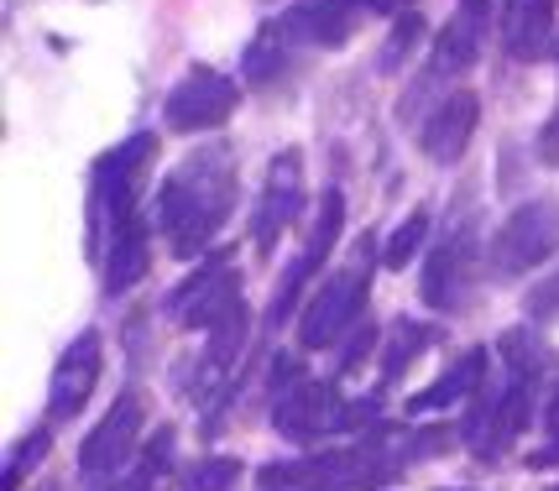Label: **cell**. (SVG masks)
Returning a JSON list of instances; mask_svg holds the SVG:
<instances>
[{
	"label": "cell",
	"instance_id": "1",
	"mask_svg": "<svg viewBox=\"0 0 559 491\" xmlns=\"http://www.w3.org/2000/svg\"><path fill=\"white\" fill-rule=\"evenodd\" d=\"M455 429L414 423V429H371L366 440L341 450H314L298 460H272L257 470V491H382L429 455H444Z\"/></svg>",
	"mask_w": 559,
	"mask_h": 491
},
{
	"label": "cell",
	"instance_id": "2",
	"mask_svg": "<svg viewBox=\"0 0 559 491\" xmlns=\"http://www.w3.org/2000/svg\"><path fill=\"white\" fill-rule=\"evenodd\" d=\"M555 350L538 340V330H508L497 340V382L471 397L461 418V440L476 460H502L528 434L538 403V382L555 371Z\"/></svg>",
	"mask_w": 559,
	"mask_h": 491
},
{
	"label": "cell",
	"instance_id": "3",
	"mask_svg": "<svg viewBox=\"0 0 559 491\" xmlns=\"http://www.w3.org/2000/svg\"><path fill=\"white\" fill-rule=\"evenodd\" d=\"M230 215H236V152L230 147L189 152L152 199V230L183 262L204 256Z\"/></svg>",
	"mask_w": 559,
	"mask_h": 491
},
{
	"label": "cell",
	"instance_id": "4",
	"mask_svg": "<svg viewBox=\"0 0 559 491\" xmlns=\"http://www.w3.org/2000/svg\"><path fill=\"white\" fill-rule=\"evenodd\" d=\"M377 408H382L377 393L345 397L335 382H304L298 376L288 393L272 403V429L293 444H319V440H335V434L377 423Z\"/></svg>",
	"mask_w": 559,
	"mask_h": 491
},
{
	"label": "cell",
	"instance_id": "5",
	"mask_svg": "<svg viewBox=\"0 0 559 491\" xmlns=\"http://www.w3.org/2000/svg\"><path fill=\"white\" fill-rule=\"evenodd\" d=\"M152 152H157V142L142 131V136H131V142H121L116 152L99 157L95 178H90V251H95V256H105L110 236H116L126 220L142 215L136 194H142V172H146V163H152Z\"/></svg>",
	"mask_w": 559,
	"mask_h": 491
},
{
	"label": "cell",
	"instance_id": "6",
	"mask_svg": "<svg viewBox=\"0 0 559 491\" xmlns=\"http://www.w3.org/2000/svg\"><path fill=\"white\" fill-rule=\"evenodd\" d=\"M366 298H371V246H361V256L350 267L330 272L319 283V294L309 298V309L298 320V345L304 350L345 345V335H356L366 324Z\"/></svg>",
	"mask_w": 559,
	"mask_h": 491
},
{
	"label": "cell",
	"instance_id": "7",
	"mask_svg": "<svg viewBox=\"0 0 559 491\" xmlns=\"http://www.w3.org/2000/svg\"><path fill=\"white\" fill-rule=\"evenodd\" d=\"M476 283H481V225H476V215H461V220L450 215V230L429 246L418 294L439 314H461L476 294Z\"/></svg>",
	"mask_w": 559,
	"mask_h": 491
},
{
	"label": "cell",
	"instance_id": "8",
	"mask_svg": "<svg viewBox=\"0 0 559 491\" xmlns=\"http://www.w3.org/2000/svg\"><path fill=\"white\" fill-rule=\"evenodd\" d=\"M559 251V199H528L487 241V267L497 283H518Z\"/></svg>",
	"mask_w": 559,
	"mask_h": 491
},
{
	"label": "cell",
	"instance_id": "9",
	"mask_svg": "<svg viewBox=\"0 0 559 491\" xmlns=\"http://www.w3.org/2000/svg\"><path fill=\"white\" fill-rule=\"evenodd\" d=\"M142 423H146L142 393H121L110 403V414L99 418L95 429L84 434V444H79V476H84L90 487H105L110 476H121V470L136 460Z\"/></svg>",
	"mask_w": 559,
	"mask_h": 491
},
{
	"label": "cell",
	"instance_id": "10",
	"mask_svg": "<svg viewBox=\"0 0 559 491\" xmlns=\"http://www.w3.org/2000/svg\"><path fill=\"white\" fill-rule=\"evenodd\" d=\"M246 298H241V277L230 272V262L225 256H210L199 272H189L178 288H173L168 298V314L178 330H215L225 314H236Z\"/></svg>",
	"mask_w": 559,
	"mask_h": 491
},
{
	"label": "cell",
	"instance_id": "11",
	"mask_svg": "<svg viewBox=\"0 0 559 491\" xmlns=\"http://www.w3.org/2000/svg\"><path fill=\"white\" fill-rule=\"evenodd\" d=\"M236 105H241L236 79L215 74V69H189L173 84V95L163 99V121H168V131L199 136V131H215V125L230 121Z\"/></svg>",
	"mask_w": 559,
	"mask_h": 491
},
{
	"label": "cell",
	"instance_id": "12",
	"mask_svg": "<svg viewBox=\"0 0 559 491\" xmlns=\"http://www.w3.org/2000/svg\"><path fill=\"white\" fill-rule=\"evenodd\" d=\"M304 209V152L288 147L267 163V178H262V199L251 209V241H257V256H272L277 251V236L298 220Z\"/></svg>",
	"mask_w": 559,
	"mask_h": 491
},
{
	"label": "cell",
	"instance_id": "13",
	"mask_svg": "<svg viewBox=\"0 0 559 491\" xmlns=\"http://www.w3.org/2000/svg\"><path fill=\"white\" fill-rule=\"evenodd\" d=\"M341 230H345V194H341V189H330V194H324V204H319L314 230H309V246H304V251H298V262L283 272V283H277V294H272V303H267V324H272V330L288 320V309L298 303L304 283L324 272L330 251H335V241H341Z\"/></svg>",
	"mask_w": 559,
	"mask_h": 491
},
{
	"label": "cell",
	"instance_id": "14",
	"mask_svg": "<svg viewBox=\"0 0 559 491\" xmlns=\"http://www.w3.org/2000/svg\"><path fill=\"white\" fill-rule=\"evenodd\" d=\"M99 367H105V356H99V335L95 330H84V335L58 356V367H52V387H48L52 423L73 418L84 403H90V393H95V382H99Z\"/></svg>",
	"mask_w": 559,
	"mask_h": 491
},
{
	"label": "cell",
	"instance_id": "15",
	"mask_svg": "<svg viewBox=\"0 0 559 491\" xmlns=\"http://www.w3.org/2000/svg\"><path fill=\"white\" fill-rule=\"evenodd\" d=\"M366 11H371L366 0H304L298 11L283 16V32L293 43H309V48H345L361 32Z\"/></svg>",
	"mask_w": 559,
	"mask_h": 491
},
{
	"label": "cell",
	"instance_id": "16",
	"mask_svg": "<svg viewBox=\"0 0 559 491\" xmlns=\"http://www.w3.org/2000/svg\"><path fill=\"white\" fill-rule=\"evenodd\" d=\"M476 121H481V99L471 95V89H455V95H444L435 105V116L424 121L418 131V142H424V157L429 163H455L465 147H471V136H476Z\"/></svg>",
	"mask_w": 559,
	"mask_h": 491
},
{
	"label": "cell",
	"instance_id": "17",
	"mask_svg": "<svg viewBox=\"0 0 559 491\" xmlns=\"http://www.w3.org/2000/svg\"><path fill=\"white\" fill-rule=\"evenodd\" d=\"M105 294L121 298L131 294L136 283L146 277V267H152V225L136 215V220H126L116 236H110V246H105Z\"/></svg>",
	"mask_w": 559,
	"mask_h": 491
},
{
	"label": "cell",
	"instance_id": "18",
	"mask_svg": "<svg viewBox=\"0 0 559 491\" xmlns=\"http://www.w3.org/2000/svg\"><path fill=\"white\" fill-rule=\"evenodd\" d=\"M555 5L559 0H502V22H497V37L512 58H538L549 32H555Z\"/></svg>",
	"mask_w": 559,
	"mask_h": 491
},
{
	"label": "cell",
	"instance_id": "19",
	"mask_svg": "<svg viewBox=\"0 0 559 491\" xmlns=\"http://www.w3.org/2000/svg\"><path fill=\"white\" fill-rule=\"evenodd\" d=\"M487 361H491V356L481 350V345H476V350H465L461 361H455L450 371H439L424 393L408 397V408H414V414H439V408L471 403V397L481 393V382H487Z\"/></svg>",
	"mask_w": 559,
	"mask_h": 491
},
{
	"label": "cell",
	"instance_id": "20",
	"mask_svg": "<svg viewBox=\"0 0 559 491\" xmlns=\"http://www.w3.org/2000/svg\"><path fill=\"white\" fill-rule=\"evenodd\" d=\"M487 26H491V22H476V16H465V11H455V16H450V26L439 32V43H435V63H429V74L444 79V74H461V69H471V63L481 58V43H487Z\"/></svg>",
	"mask_w": 559,
	"mask_h": 491
},
{
	"label": "cell",
	"instance_id": "21",
	"mask_svg": "<svg viewBox=\"0 0 559 491\" xmlns=\"http://www.w3.org/2000/svg\"><path fill=\"white\" fill-rule=\"evenodd\" d=\"M288 52H293V37L283 32V22H267L241 52L246 84H272L277 74H288Z\"/></svg>",
	"mask_w": 559,
	"mask_h": 491
},
{
	"label": "cell",
	"instance_id": "22",
	"mask_svg": "<svg viewBox=\"0 0 559 491\" xmlns=\"http://www.w3.org/2000/svg\"><path fill=\"white\" fill-rule=\"evenodd\" d=\"M168 470H173V429H163V434H152L146 450H136V460L116 476V487L105 491H163Z\"/></svg>",
	"mask_w": 559,
	"mask_h": 491
},
{
	"label": "cell",
	"instance_id": "23",
	"mask_svg": "<svg viewBox=\"0 0 559 491\" xmlns=\"http://www.w3.org/2000/svg\"><path fill=\"white\" fill-rule=\"evenodd\" d=\"M429 340H435V330H429V324L397 320V324H392L388 350H382V376H388V382H397V376L408 371V361H418V356L429 350Z\"/></svg>",
	"mask_w": 559,
	"mask_h": 491
},
{
	"label": "cell",
	"instance_id": "24",
	"mask_svg": "<svg viewBox=\"0 0 559 491\" xmlns=\"http://www.w3.org/2000/svg\"><path fill=\"white\" fill-rule=\"evenodd\" d=\"M48 444H52L48 429H26L22 440L11 444V455H5V481H0V487H5V491H22L26 476L48 460Z\"/></svg>",
	"mask_w": 559,
	"mask_h": 491
},
{
	"label": "cell",
	"instance_id": "25",
	"mask_svg": "<svg viewBox=\"0 0 559 491\" xmlns=\"http://www.w3.org/2000/svg\"><path fill=\"white\" fill-rule=\"evenodd\" d=\"M424 246H429V215H424V209H414V215H408V220L388 236V246H382V267L403 272L418 251H424Z\"/></svg>",
	"mask_w": 559,
	"mask_h": 491
},
{
	"label": "cell",
	"instance_id": "26",
	"mask_svg": "<svg viewBox=\"0 0 559 491\" xmlns=\"http://www.w3.org/2000/svg\"><path fill=\"white\" fill-rule=\"evenodd\" d=\"M236 481H241V460H230V455H204L199 466L183 470L178 491H236Z\"/></svg>",
	"mask_w": 559,
	"mask_h": 491
},
{
	"label": "cell",
	"instance_id": "27",
	"mask_svg": "<svg viewBox=\"0 0 559 491\" xmlns=\"http://www.w3.org/2000/svg\"><path fill=\"white\" fill-rule=\"evenodd\" d=\"M418 32H424V22H418V11H403L397 16V26H392V48H388V58L382 63H397V58H408V48H418Z\"/></svg>",
	"mask_w": 559,
	"mask_h": 491
},
{
	"label": "cell",
	"instance_id": "28",
	"mask_svg": "<svg viewBox=\"0 0 559 491\" xmlns=\"http://www.w3.org/2000/svg\"><path fill=\"white\" fill-rule=\"evenodd\" d=\"M544 434H549V444L544 450H534L528 455V466H555L559 460V387H555V397H549V408H544Z\"/></svg>",
	"mask_w": 559,
	"mask_h": 491
},
{
	"label": "cell",
	"instance_id": "29",
	"mask_svg": "<svg viewBox=\"0 0 559 491\" xmlns=\"http://www.w3.org/2000/svg\"><path fill=\"white\" fill-rule=\"evenodd\" d=\"M371 345H377V324H361L356 335H345V345H341V371H356V367H361Z\"/></svg>",
	"mask_w": 559,
	"mask_h": 491
},
{
	"label": "cell",
	"instance_id": "30",
	"mask_svg": "<svg viewBox=\"0 0 559 491\" xmlns=\"http://www.w3.org/2000/svg\"><path fill=\"white\" fill-rule=\"evenodd\" d=\"M538 152H544V163H559V110H555V121L544 125V136H538Z\"/></svg>",
	"mask_w": 559,
	"mask_h": 491
},
{
	"label": "cell",
	"instance_id": "31",
	"mask_svg": "<svg viewBox=\"0 0 559 491\" xmlns=\"http://www.w3.org/2000/svg\"><path fill=\"white\" fill-rule=\"evenodd\" d=\"M455 11H465V16H476V22H491V0H461Z\"/></svg>",
	"mask_w": 559,
	"mask_h": 491
},
{
	"label": "cell",
	"instance_id": "32",
	"mask_svg": "<svg viewBox=\"0 0 559 491\" xmlns=\"http://www.w3.org/2000/svg\"><path fill=\"white\" fill-rule=\"evenodd\" d=\"M366 5H371V11H382V16H403L414 0H366Z\"/></svg>",
	"mask_w": 559,
	"mask_h": 491
},
{
	"label": "cell",
	"instance_id": "33",
	"mask_svg": "<svg viewBox=\"0 0 559 491\" xmlns=\"http://www.w3.org/2000/svg\"><path fill=\"white\" fill-rule=\"evenodd\" d=\"M544 491H559V481H555V487H544Z\"/></svg>",
	"mask_w": 559,
	"mask_h": 491
},
{
	"label": "cell",
	"instance_id": "34",
	"mask_svg": "<svg viewBox=\"0 0 559 491\" xmlns=\"http://www.w3.org/2000/svg\"><path fill=\"white\" fill-rule=\"evenodd\" d=\"M37 491H52V487H37Z\"/></svg>",
	"mask_w": 559,
	"mask_h": 491
},
{
	"label": "cell",
	"instance_id": "35",
	"mask_svg": "<svg viewBox=\"0 0 559 491\" xmlns=\"http://www.w3.org/2000/svg\"><path fill=\"white\" fill-rule=\"evenodd\" d=\"M444 491H455V487H444Z\"/></svg>",
	"mask_w": 559,
	"mask_h": 491
}]
</instances>
